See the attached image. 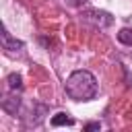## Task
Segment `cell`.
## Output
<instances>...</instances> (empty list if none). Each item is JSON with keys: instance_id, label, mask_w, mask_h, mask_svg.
<instances>
[{"instance_id": "7a4b0ae2", "label": "cell", "mask_w": 132, "mask_h": 132, "mask_svg": "<svg viewBox=\"0 0 132 132\" xmlns=\"http://www.w3.org/2000/svg\"><path fill=\"white\" fill-rule=\"evenodd\" d=\"M80 16H82V21H87V23L99 27V29H107V27L113 25V16H111V12H107V10L89 8V10H82Z\"/></svg>"}, {"instance_id": "52a82bcc", "label": "cell", "mask_w": 132, "mask_h": 132, "mask_svg": "<svg viewBox=\"0 0 132 132\" xmlns=\"http://www.w3.org/2000/svg\"><path fill=\"white\" fill-rule=\"evenodd\" d=\"M118 41L124 43V45H132V29L130 27H124L118 31Z\"/></svg>"}, {"instance_id": "5b68a950", "label": "cell", "mask_w": 132, "mask_h": 132, "mask_svg": "<svg viewBox=\"0 0 132 132\" xmlns=\"http://www.w3.org/2000/svg\"><path fill=\"white\" fill-rule=\"evenodd\" d=\"M52 126H54V128H60V126H74V120L70 118V113L60 111V113H56V116L52 118Z\"/></svg>"}, {"instance_id": "3957f363", "label": "cell", "mask_w": 132, "mask_h": 132, "mask_svg": "<svg viewBox=\"0 0 132 132\" xmlns=\"http://www.w3.org/2000/svg\"><path fill=\"white\" fill-rule=\"evenodd\" d=\"M2 50H4V54H6V56H10V58H16L19 54H23V50H25V43H23L21 39L12 37L8 31H4V33H2Z\"/></svg>"}, {"instance_id": "6da1fadb", "label": "cell", "mask_w": 132, "mask_h": 132, "mask_svg": "<svg viewBox=\"0 0 132 132\" xmlns=\"http://www.w3.org/2000/svg\"><path fill=\"white\" fill-rule=\"evenodd\" d=\"M99 91L97 78L89 70H74L66 78V95L74 101H91Z\"/></svg>"}, {"instance_id": "277c9868", "label": "cell", "mask_w": 132, "mask_h": 132, "mask_svg": "<svg viewBox=\"0 0 132 132\" xmlns=\"http://www.w3.org/2000/svg\"><path fill=\"white\" fill-rule=\"evenodd\" d=\"M19 107H21V97L16 95V91H10V95H6V97L2 99V109H4L6 113L14 116V113L19 111Z\"/></svg>"}, {"instance_id": "ba28073f", "label": "cell", "mask_w": 132, "mask_h": 132, "mask_svg": "<svg viewBox=\"0 0 132 132\" xmlns=\"http://www.w3.org/2000/svg\"><path fill=\"white\" fill-rule=\"evenodd\" d=\"M99 128H101L99 122H89V124H85V130H87V132H91V130H99Z\"/></svg>"}, {"instance_id": "9c48e42d", "label": "cell", "mask_w": 132, "mask_h": 132, "mask_svg": "<svg viewBox=\"0 0 132 132\" xmlns=\"http://www.w3.org/2000/svg\"><path fill=\"white\" fill-rule=\"evenodd\" d=\"M89 0H66V4L68 6H74V8H78V6H82V4H87Z\"/></svg>"}, {"instance_id": "8992f818", "label": "cell", "mask_w": 132, "mask_h": 132, "mask_svg": "<svg viewBox=\"0 0 132 132\" xmlns=\"http://www.w3.org/2000/svg\"><path fill=\"white\" fill-rule=\"evenodd\" d=\"M6 85H8V89L10 91H23V76L21 74H16V72H12V74H8L6 76Z\"/></svg>"}]
</instances>
